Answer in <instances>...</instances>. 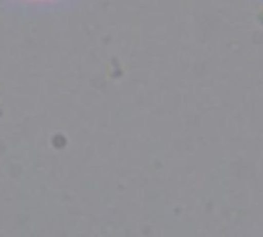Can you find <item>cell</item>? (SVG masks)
Here are the masks:
<instances>
[]
</instances>
